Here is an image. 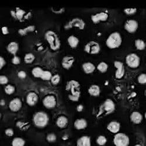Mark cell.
<instances>
[{
	"instance_id": "1",
	"label": "cell",
	"mask_w": 146,
	"mask_h": 146,
	"mask_svg": "<svg viewBox=\"0 0 146 146\" xmlns=\"http://www.w3.org/2000/svg\"><path fill=\"white\" fill-rule=\"evenodd\" d=\"M79 87L80 84L77 81L71 80L67 82L66 87V90L67 91H71V94L68 95V98L71 101H78L81 95V92L79 90Z\"/></svg>"
},
{
	"instance_id": "23",
	"label": "cell",
	"mask_w": 146,
	"mask_h": 146,
	"mask_svg": "<svg viewBox=\"0 0 146 146\" xmlns=\"http://www.w3.org/2000/svg\"><path fill=\"white\" fill-rule=\"evenodd\" d=\"M18 48H19L18 44L15 42H12L9 43L7 46V50L10 53L14 54L15 56L18 50Z\"/></svg>"
},
{
	"instance_id": "37",
	"label": "cell",
	"mask_w": 146,
	"mask_h": 146,
	"mask_svg": "<svg viewBox=\"0 0 146 146\" xmlns=\"http://www.w3.org/2000/svg\"><path fill=\"white\" fill-rule=\"evenodd\" d=\"M60 80V77L58 74H55L53 76V77L51 78V82L54 85H57L59 83Z\"/></svg>"
},
{
	"instance_id": "38",
	"label": "cell",
	"mask_w": 146,
	"mask_h": 146,
	"mask_svg": "<svg viewBox=\"0 0 146 146\" xmlns=\"http://www.w3.org/2000/svg\"><path fill=\"white\" fill-rule=\"evenodd\" d=\"M124 12L127 15H133L137 12L136 8H126L124 9Z\"/></svg>"
},
{
	"instance_id": "33",
	"label": "cell",
	"mask_w": 146,
	"mask_h": 146,
	"mask_svg": "<svg viewBox=\"0 0 146 146\" xmlns=\"http://www.w3.org/2000/svg\"><path fill=\"white\" fill-rule=\"evenodd\" d=\"M97 68L101 72H105L108 68V65L105 62H101L97 66Z\"/></svg>"
},
{
	"instance_id": "39",
	"label": "cell",
	"mask_w": 146,
	"mask_h": 146,
	"mask_svg": "<svg viewBox=\"0 0 146 146\" xmlns=\"http://www.w3.org/2000/svg\"><path fill=\"white\" fill-rule=\"evenodd\" d=\"M138 81L139 83L146 84V74H141L138 77Z\"/></svg>"
},
{
	"instance_id": "13",
	"label": "cell",
	"mask_w": 146,
	"mask_h": 146,
	"mask_svg": "<svg viewBox=\"0 0 146 146\" xmlns=\"http://www.w3.org/2000/svg\"><path fill=\"white\" fill-rule=\"evenodd\" d=\"M22 105V104L21 100L18 98H16L10 101L9 104V108L11 111L13 112H17L20 110Z\"/></svg>"
},
{
	"instance_id": "22",
	"label": "cell",
	"mask_w": 146,
	"mask_h": 146,
	"mask_svg": "<svg viewBox=\"0 0 146 146\" xmlns=\"http://www.w3.org/2000/svg\"><path fill=\"white\" fill-rule=\"evenodd\" d=\"M68 123V119L65 116H59L56 121V125L60 128H64Z\"/></svg>"
},
{
	"instance_id": "34",
	"label": "cell",
	"mask_w": 146,
	"mask_h": 146,
	"mask_svg": "<svg viewBox=\"0 0 146 146\" xmlns=\"http://www.w3.org/2000/svg\"><path fill=\"white\" fill-rule=\"evenodd\" d=\"M107 142V139L104 136H100L96 139V143L99 145L103 146L105 145Z\"/></svg>"
},
{
	"instance_id": "26",
	"label": "cell",
	"mask_w": 146,
	"mask_h": 146,
	"mask_svg": "<svg viewBox=\"0 0 146 146\" xmlns=\"http://www.w3.org/2000/svg\"><path fill=\"white\" fill-rule=\"evenodd\" d=\"M68 43L71 47L75 48L76 47L79 43V39L74 35L70 36L68 38Z\"/></svg>"
},
{
	"instance_id": "12",
	"label": "cell",
	"mask_w": 146,
	"mask_h": 146,
	"mask_svg": "<svg viewBox=\"0 0 146 146\" xmlns=\"http://www.w3.org/2000/svg\"><path fill=\"white\" fill-rule=\"evenodd\" d=\"M138 28V22L134 19H130L126 22L125 28L129 33H134L136 31Z\"/></svg>"
},
{
	"instance_id": "20",
	"label": "cell",
	"mask_w": 146,
	"mask_h": 146,
	"mask_svg": "<svg viewBox=\"0 0 146 146\" xmlns=\"http://www.w3.org/2000/svg\"><path fill=\"white\" fill-rule=\"evenodd\" d=\"M130 120L134 123L139 124L143 120V116L139 112H133L130 115Z\"/></svg>"
},
{
	"instance_id": "43",
	"label": "cell",
	"mask_w": 146,
	"mask_h": 146,
	"mask_svg": "<svg viewBox=\"0 0 146 146\" xmlns=\"http://www.w3.org/2000/svg\"><path fill=\"white\" fill-rule=\"evenodd\" d=\"M5 135L9 137L13 136L14 135V131L12 129H7V130H5Z\"/></svg>"
},
{
	"instance_id": "2",
	"label": "cell",
	"mask_w": 146,
	"mask_h": 146,
	"mask_svg": "<svg viewBox=\"0 0 146 146\" xmlns=\"http://www.w3.org/2000/svg\"><path fill=\"white\" fill-rule=\"evenodd\" d=\"M48 120H49V118H48L47 114L43 111L35 113L33 117L34 125L39 128L46 127L48 123Z\"/></svg>"
},
{
	"instance_id": "15",
	"label": "cell",
	"mask_w": 146,
	"mask_h": 146,
	"mask_svg": "<svg viewBox=\"0 0 146 146\" xmlns=\"http://www.w3.org/2000/svg\"><path fill=\"white\" fill-rule=\"evenodd\" d=\"M38 101V96L34 92H31L27 96V102L30 106H33Z\"/></svg>"
},
{
	"instance_id": "4",
	"label": "cell",
	"mask_w": 146,
	"mask_h": 146,
	"mask_svg": "<svg viewBox=\"0 0 146 146\" xmlns=\"http://www.w3.org/2000/svg\"><path fill=\"white\" fill-rule=\"evenodd\" d=\"M121 41L122 40L120 34L117 32H115L109 36L106 43L109 48H115L120 46Z\"/></svg>"
},
{
	"instance_id": "46",
	"label": "cell",
	"mask_w": 146,
	"mask_h": 146,
	"mask_svg": "<svg viewBox=\"0 0 146 146\" xmlns=\"http://www.w3.org/2000/svg\"><path fill=\"white\" fill-rule=\"evenodd\" d=\"M83 106L82 105H79L77 107V111L78 112H81L83 110Z\"/></svg>"
},
{
	"instance_id": "28",
	"label": "cell",
	"mask_w": 146,
	"mask_h": 146,
	"mask_svg": "<svg viewBox=\"0 0 146 146\" xmlns=\"http://www.w3.org/2000/svg\"><path fill=\"white\" fill-rule=\"evenodd\" d=\"M35 29V27L33 25H31L29 27H27L23 29H21L18 30V33L19 35L23 36L27 35L29 32H33Z\"/></svg>"
},
{
	"instance_id": "42",
	"label": "cell",
	"mask_w": 146,
	"mask_h": 146,
	"mask_svg": "<svg viewBox=\"0 0 146 146\" xmlns=\"http://www.w3.org/2000/svg\"><path fill=\"white\" fill-rule=\"evenodd\" d=\"M18 76L19 78H20L21 79H23L27 77V74L24 71H20L18 73Z\"/></svg>"
},
{
	"instance_id": "47",
	"label": "cell",
	"mask_w": 146,
	"mask_h": 146,
	"mask_svg": "<svg viewBox=\"0 0 146 146\" xmlns=\"http://www.w3.org/2000/svg\"><path fill=\"white\" fill-rule=\"evenodd\" d=\"M145 119H146V112H145Z\"/></svg>"
},
{
	"instance_id": "10",
	"label": "cell",
	"mask_w": 146,
	"mask_h": 146,
	"mask_svg": "<svg viewBox=\"0 0 146 146\" xmlns=\"http://www.w3.org/2000/svg\"><path fill=\"white\" fill-rule=\"evenodd\" d=\"M57 104L56 97L52 95L46 96L43 100V104L47 109L54 108Z\"/></svg>"
},
{
	"instance_id": "6",
	"label": "cell",
	"mask_w": 146,
	"mask_h": 146,
	"mask_svg": "<svg viewBox=\"0 0 146 146\" xmlns=\"http://www.w3.org/2000/svg\"><path fill=\"white\" fill-rule=\"evenodd\" d=\"M113 143L115 146H129L130 139L126 134L118 133L114 136Z\"/></svg>"
},
{
	"instance_id": "5",
	"label": "cell",
	"mask_w": 146,
	"mask_h": 146,
	"mask_svg": "<svg viewBox=\"0 0 146 146\" xmlns=\"http://www.w3.org/2000/svg\"><path fill=\"white\" fill-rule=\"evenodd\" d=\"M115 109V105L113 101L111 99L106 100L104 103L101 105L100 109V115L102 114L108 115L112 113Z\"/></svg>"
},
{
	"instance_id": "44",
	"label": "cell",
	"mask_w": 146,
	"mask_h": 146,
	"mask_svg": "<svg viewBox=\"0 0 146 146\" xmlns=\"http://www.w3.org/2000/svg\"><path fill=\"white\" fill-rule=\"evenodd\" d=\"M5 64H6V62L5 59L3 57L0 56V69L1 70V68L5 66Z\"/></svg>"
},
{
	"instance_id": "21",
	"label": "cell",
	"mask_w": 146,
	"mask_h": 146,
	"mask_svg": "<svg viewBox=\"0 0 146 146\" xmlns=\"http://www.w3.org/2000/svg\"><path fill=\"white\" fill-rule=\"evenodd\" d=\"M74 127L78 130H81L86 128L87 126V121L84 119H78L74 123Z\"/></svg>"
},
{
	"instance_id": "40",
	"label": "cell",
	"mask_w": 146,
	"mask_h": 146,
	"mask_svg": "<svg viewBox=\"0 0 146 146\" xmlns=\"http://www.w3.org/2000/svg\"><path fill=\"white\" fill-rule=\"evenodd\" d=\"M8 82V78L5 76H0V84H6Z\"/></svg>"
},
{
	"instance_id": "31",
	"label": "cell",
	"mask_w": 146,
	"mask_h": 146,
	"mask_svg": "<svg viewBox=\"0 0 146 146\" xmlns=\"http://www.w3.org/2000/svg\"><path fill=\"white\" fill-rule=\"evenodd\" d=\"M35 56L31 53L26 54L25 56V57H24V61H25V62L26 63H28V64L32 63L35 60Z\"/></svg>"
},
{
	"instance_id": "8",
	"label": "cell",
	"mask_w": 146,
	"mask_h": 146,
	"mask_svg": "<svg viewBox=\"0 0 146 146\" xmlns=\"http://www.w3.org/2000/svg\"><path fill=\"white\" fill-rule=\"evenodd\" d=\"M140 57L135 53H131L126 57V63L131 68H137L140 65Z\"/></svg>"
},
{
	"instance_id": "18",
	"label": "cell",
	"mask_w": 146,
	"mask_h": 146,
	"mask_svg": "<svg viewBox=\"0 0 146 146\" xmlns=\"http://www.w3.org/2000/svg\"><path fill=\"white\" fill-rule=\"evenodd\" d=\"M120 125L116 121H112L109 123L107 126L108 130L112 133H118L120 130Z\"/></svg>"
},
{
	"instance_id": "24",
	"label": "cell",
	"mask_w": 146,
	"mask_h": 146,
	"mask_svg": "<svg viewBox=\"0 0 146 146\" xmlns=\"http://www.w3.org/2000/svg\"><path fill=\"white\" fill-rule=\"evenodd\" d=\"M82 68L84 71L87 74H90L94 71L95 70V67L94 64L90 62L85 63L82 64Z\"/></svg>"
},
{
	"instance_id": "25",
	"label": "cell",
	"mask_w": 146,
	"mask_h": 146,
	"mask_svg": "<svg viewBox=\"0 0 146 146\" xmlns=\"http://www.w3.org/2000/svg\"><path fill=\"white\" fill-rule=\"evenodd\" d=\"M88 92L92 96H97L100 94V88L97 85H92L88 89Z\"/></svg>"
},
{
	"instance_id": "9",
	"label": "cell",
	"mask_w": 146,
	"mask_h": 146,
	"mask_svg": "<svg viewBox=\"0 0 146 146\" xmlns=\"http://www.w3.org/2000/svg\"><path fill=\"white\" fill-rule=\"evenodd\" d=\"M101 47L98 42L95 41L89 42L84 47V50L89 54H97L100 52Z\"/></svg>"
},
{
	"instance_id": "7",
	"label": "cell",
	"mask_w": 146,
	"mask_h": 146,
	"mask_svg": "<svg viewBox=\"0 0 146 146\" xmlns=\"http://www.w3.org/2000/svg\"><path fill=\"white\" fill-rule=\"evenodd\" d=\"M85 26H86V23L82 19L78 18H75L69 21L65 25L64 28L66 29H69L75 27L82 30L84 29Z\"/></svg>"
},
{
	"instance_id": "16",
	"label": "cell",
	"mask_w": 146,
	"mask_h": 146,
	"mask_svg": "<svg viewBox=\"0 0 146 146\" xmlns=\"http://www.w3.org/2000/svg\"><path fill=\"white\" fill-rule=\"evenodd\" d=\"M74 62V58L71 56H67L62 59V66L66 69H69Z\"/></svg>"
},
{
	"instance_id": "30",
	"label": "cell",
	"mask_w": 146,
	"mask_h": 146,
	"mask_svg": "<svg viewBox=\"0 0 146 146\" xmlns=\"http://www.w3.org/2000/svg\"><path fill=\"white\" fill-rule=\"evenodd\" d=\"M53 76L50 71H47V70H44L40 78L44 81H48V80H51V78Z\"/></svg>"
},
{
	"instance_id": "41",
	"label": "cell",
	"mask_w": 146,
	"mask_h": 146,
	"mask_svg": "<svg viewBox=\"0 0 146 146\" xmlns=\"http://www.w3.org/2000/svg\"><path fill=\"white\" fill-rule=\"evenodd\" d=\"M12 62H13V63L15 64V65L19 64L20 63V62H21V60H20V58L18 56H14L13 58L12 59Z\"/></svg>"
},
{
	"instance_id": "36",
	"label": "cell",
	"mask_w": 146,
	"mask_h": 146,
	"mask_svg": "<svg viewBox=\"0 0 146 146\" xmlns=\"http://www.w3.org/2000/svg\"><path fill=\"white\" fill-rule=\"evenodd\" d=\"M56 136L54 135L53 133H50V134H48V135L46 137V140L48 142H54L56 140Z\"/></svg>"
},
{
	"instance_id": "14",
	"label": "cell",
	"mask_w": 146,
	"mask_h": 146,
	"mask_svg": "<svg viewBox=\"0 0 146 146\" xmlns=\"http://www.w3.org/2000/svg\"><path fill=\"white\" fill-rule=\"evenodd\" d=\"M108 14L105 12H101L91 16V19L94 23H97L100 21H105L108 18Z\"/></svg>"
},
{
	"instance_id": "11",
	"label": "cell",
	"mask_w": 146,
	"mask_h": 146,
	"mask_svg": "<svg viewBox=\"0 0 146 146\" xmlns=\"http://www.w3.org/2000/svg\"><path fill=\"white\" fill-rule=\"evenodd\" d=\"M114 66L116 68L115 77L117 79L122 78L125 74V67L123 64L119 61H115Z\"/></svg>"
},
{
	"instance_id": "17",
	"label": "cell",
	"mask_w": 146,
	"mask_h": 146,
	"mask_svg": "<svg viewBox=\"0 0 146 146\" xmlns=\"http://www.w3.org/2000/svg\"><path fill=\"white\" fill-rule=\"evenodd\" d=\"M11 14L14 18L21 21L24 17H25L26 12L19 8H17L15 11H12Z\"/></svg>"
},
{
	"instance_id": "3",
	"label": "cell",
	"mask_w": 146,
	"mask_h": 146,
	"mask_svg": "<svg viewBox=\"0 0 146 146\" xmlns=\"http://www.w3.org/2000/svg\"><path fill=\"white\" fill-rule=\"evenodd\" d=\"M44 37L49 43L50 48L53 50H57L60 47V41L57 35L53 31H48L45 33Z\"/></svg>"
},
{
	"instance_id": "27",
	"label": "cell",
	"mask_w": 146,
	"mask_h": 146,
	"mask_svg": "<svg viewBox=\"0 0 146 146\" xmlns=\"http://www.w3.org/2000/svg\"><path fill=\"white\" fill-rule=\"evenodd\" d=\"M43 71L44 70L42 68L39 67H36L32 69V74L35 77L41 78Z\"/></svg>"
},
{
	"instance_id": "48",
	"label": "cell",
	"mask_w": 146,
	"mask_h": 146,
	"mask_svg": "<svg viewBox=\"0 0 146 146\" xmlns=\"http://www.w3.org/2000/svg\"><path fill=\"white\" fill-rule=\"evenodd\" d=\"M145 95H146V90H145Z\"/></svg>"
},
{
	"instance_id": "35",
	"label": "cell",
	"mask_w": 146,
	"mask_h": 146,
	"mask_svg": "<svg viewBox=\"0 0 146 146\" xmlns=\"http://www.w3.org/2000/svg\"><path fill=\"white\" fill-rule=\"evenodd\" d=\"M15 91V88L14 86H11V85H7V86L5 87V92L8 94L11 95L12 94H13Z\"/></svg>"
},
{
	"instance_id": "29",
	"label": "cell",
	"mask_w": 146,
	"mask_h": 146,
	"mask_svg": "<svg viewBox=\"0 0 146 146\" xmlns=\"http://www.w3.org/2000/svg\"><path fill=\"white\" fill-rule=\"evenodd\" d=\"M25 144V141L21 137H15L12 141V146H24Z\"/></svg>"
},
{
	"instance_id": "45",
	"label": "cell",
	"mask_w": 146,
	"mask_h": 146,
	"mask_svg": "<svg viewBox=\"0 0 146 146\" xmlns=\"http://www.w3.org/2000/svg\"><path fill=\"white\" fill-rule=\"evenodd\" d=\"M2 29V32H3V33L4 35H7V34H8L9 33V31H8V29L7 27H2L1 28Z\"/></svg>"
},
{
	"instance_id": "32",
	"label": "cell",
	"mask_w": 146,
	"mask_h": 146,
	"mask_svg": "<svg viewBox=\"0 0 146 146\" xmlns=\"http://www.w3.org/2000/svg\"><path fill=\"white\" fill-rule=\"evenodd\" d=\"M135 46L138 50H143L145 47V42L141 39H137L135 40Z\"/></svg>"
},
{
	"instance_id": "19",
	"label": "cell",
	"mask_w": 146,
	"mask_h": 146,
	"mask_svg": "<svg viewBox=\"0 0 146 146\" xmlns=\"http://www.w3.org/2000/svg\"><path fill=\"white\" fill-rule=\"evenodd\" d=\"M77 146H91L90 137L84 136L79 138L77 141Z\"/></svg>"
}]
</instances>
